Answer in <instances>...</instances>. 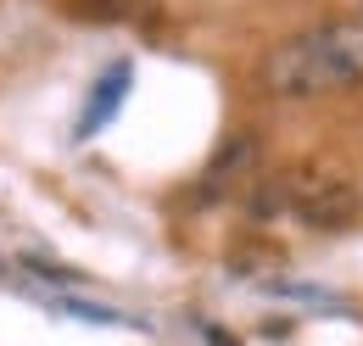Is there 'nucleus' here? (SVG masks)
Returning a JSON list of instances; mask_svg holds the SVG:
<instances>
[{"mask_svg": "<svg viewBox=\"0 0 363 346\" xmlns=\"http://www.w3.org/2000/svg\"><path fill=\"white\" fill-rule=\"evenodd\" d=\"M257 84L274 101H313L335 89L363 84V23H318L308 34H291L263 56Z\"/></svg>", "mask_w": 363, "mask_h": 346, "instance_id": "nucleus-1", "label": "nucleus"}, {"mask_svg": "<svg viewBox=\"0 0 363 346\" xmlns=\"http://www.w3.org/2000/svg\"><path fill=\"white\" fill-rule=\"evenodd\" d=\"M363 196L352 190V179H341L335 168H285L274 173L269 184L252 196V213L269 218V213H291L302 218L308 229H347L358 218Z\"/></svg>", "mask_w": 363, "mask_h": 346, "instance_id": "nucleus-2", "label": "nucleus"}, {"mask_svg": "<svg viewBox=\"0 0 363 346\" xmlns=\"http://www.w3.org/2000/svg\"><path fill=\"white\" fill-rule=\"evenodd\" d=\"M252 168H257V145L240 134V140H229L224 151L213 157V168H207V179H201V196H224V190H235Z\"/></svg>", "mask_w": 363, "mask_h": 346, "instance_id": "nucleus-3", "label": "nucleus"}, {"mask_svg": "<svg viewBox=\"0 0 363 346\" xmlns=\"http://www.w3.org/2000/svg\"><path fill=\"white\" fill-rule=\"evenodd\" d=\"M123 89H129V62H118L112 73H101V89L90 95V106H84V118H79V140H90L112 112H118V101H123Z\"/></svg>", "mask_w": 363, "mask_h": 346, "instance_id": "nucleus-4", "label": "nucleus"}, {"mask_svg": "<svg viewBox=\"0 0 363 346\" xmlns=\"http://www.w3.org/2000/svg\"><path fill=\"white\" fill-rule=\"evenodd\" d=\"M73 11L79 17H129L135 0H73Z\"/></svg>", "mask_w": 363, "mask_h": 346, "instance_id": "nucleus-5", "label": "nucleus"}, {"mask_svg": "<svg viewBox=\"0 0 363 346\" xmlns=\"http://www.w3.org/2000/svg\"><path fill=\"white\" fill-rule=\"evenodd\" d=\"M207 341H213V346H235V341L224 335V330H207Z\"/></svg>", "mask_w": 363, "mask_h": 346, "instance_id": "nucleus-6", "label": "nucleus"}]
</instances>
